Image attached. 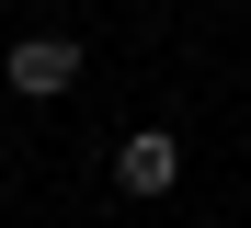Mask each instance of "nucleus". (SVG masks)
Returning <instances> with one entry per match:
<instances>
[{"mask_svg":"<svg viewBox=\"0 0 251 228\" xmlns=\"http://www.w3.org/2000/svg\"><path fill=\"white\" fill-rule=\"evenodd\" d=\"M114 182H126V194H172V182H183V137H172V126L114 137Z\"/></svg>","mask_w":251,"mask_h":228,"instance_id":"nucleus-2","label":"nucleus"},{"mask_svg":"<svg viewBox=\"0 0 251 228\" xmlns=\"http://www.w3.org/2000/svg\"><path fill=\"white\" fill-rule=\"evenodd\" d=\"M0 80H12L23 103H57V91H80V46L69 34H23L12 57H0Z\"/></svg>","mask_w":251,"mask_h":228,"instance_id":"nucleus-1","label":"nucleus"}]
</instances>
